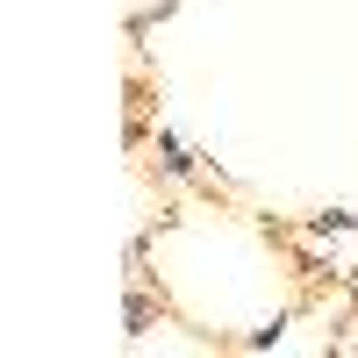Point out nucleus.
Returning <instances> with one entry per match:
<instances>
[{
  "mask_svg": "<svg viewBox=\"0 0 358 358\" xmlns=\"http://www.w3.org/2000/svg\"><path fill=\"white\" fill-rule=\"evenodd\" d=\"M165 308H172V301H165V294H151V280H129V294H122V330H129V337H143Z\"/></svg>",
  "mask_w": 358,
  "mask_h": 358,
  "instance_id": "obj_1",
  "label": "nucleus"
},
{
  "mask_svg": "<svg viewBox=\"0 0 358 358\" xmlns=\"http://www.w3.org/2000/svg\"><path fill=\"white\" fill-rule=\"evenodd\" d=\"M351 229H358L351 208H322V215H301V236H308V244H330V236H351Z\"/></svg>",
  "mask_w": 358,
  "mask_h": 358,
  "instance_id": "obj_2",
  "label": "nucleus"
},
{
  "mask_svg": "<svg viewBox=\"0 0 358 358\" xmlns=\"http://www.w3.org/2000/svg\"><path fill=\"white\" fill-rule=\"evenodd\" d=\"M287 315H294V308H280V315H273V322H258V330H251V337H244V351H273V344H280V337H287Z\"/></svg>",
  "mask_w": 358,
  "mask_h": 358,
  "instance_id": "obj_3",
  "label": "nucleus"
}]
</instances>
